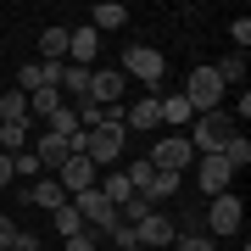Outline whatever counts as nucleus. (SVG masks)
Wrapping results in <instances>:
<instances>
[{
    "instance_id": "32",
    "label": "nucleus",
    "mask_w": 251,
    "mask_h": 251,
    "mask_svg": "<svg viewBox=\"0 0 251 251\" xmlns=\"http://www.w3.org/2000/svg\"><path fill=\"white\" fill-rule=\"evenodd\" d=\"M17 218H6V212H0V251H11V246H17Z\"/></svg>"
},
{
    "instance_id": "25",
    "label": "nucleus",
    "mask_w": 251,
    "mask_h": 251,
    "mask_svg": "<svg viewBox=\"0 0 251 251\" xmlns=\"http://www.w3.org/2000/svg\"><path fill=\"white\" fill-rule=\"evenodd\" d=\"M179 184H184V173H151L140 196H145V201H151V196H179Z\"/></svg>"
},
{
    "instance_id": "28",
    "label": "nucleus",
    "mask_w": 251,
    "mask_h": 251,
    "mask_svg": "<svg viewBox=\"0 0 251 251\" xmlns=\"http://www.w3.org/2000/svg\"><path fill=\"white\" fill-rule=\"evenodd\" d=\"M45 134H62V140H67V134H78V117H73V106H62V112L50 117V123H45Z\"/></svg>"
},
{
    "instance_id": "31",
    "label": "nucleus",
    "mask_w": 251,
    "mask_h": 251,
    "mask_svg": "<svg viewBox=\"0 0 251 251\" xmlns=\"http://www.w3.org/2000/svg\"><path fill=\"white\" fill-rule=\"evenodd\" d=\"M173 251H218V246L206 240V234H179V240H173Z\"/></svg>"
},
{
    "instance_id": "9",
    "label": "nucleus",
    "mask_w": 251,
    "mask_h": 251,
    "mask_svg": "<svg viewBox=\"0 0 251 251\" xmlns=\"http://www.w3.org/2000/svg\"><path fill=\"white\" fill-rule=\"evenodd\" d=\"M196 184H201V196H224V190L234 184V168L218 151L212 156H196Z\"/></svg>"
},
{
    "instance_id": "12",
    "label": "nucleus",
    "mask_w": 251,
    "mask_h": 251,
    "mask_svg": "<svg viewBox=\"0 0 251 251\" xmlns=\"http://www.w3.org/2000/svg\"><path fill=\"white\" fill-rule=\"evenodd\" d=\"M28 151H34V156H39V173H56V168H62V162L73 156V151H67V140H62V134H39L34 145H28Z\"/></svg>"
},
{
    "instance_id": "18",
    "label": "nucleus",
    "mask_w": 251,
    "mask_h": 251,
    "mask_svg": "<svg viewBox=\"0 0 251 251\" xmlns=\"http://www.w3.org/2000/svg\"><path fill=\"white\" fill-rule=\"evenodd\" d=\"M50 224H56V234H62V240H73V234H84V229H90V224L78 218V206H73V201L56 206V212H50Z\"/></svg>"
},
{
    "instance_id": "19",
    "label": "nucleus",
    "mask_w": 251,
    "mask_h": 251,
    "mask_svg": "<svg viewBox=\"0 0 251 251\" xmlns=\"http://www.w3.org/2000/svg\"><path fill=\"white\" fill-rule=\"evenodd\" d=\"M56 90H67L73 100H90V67H62V84H56Z\"/></svg>"
},
{
    "instance_id": "3",
    "label": "nucleus",
    "mask_w": 251,
    "mask_h": 251,
    "mask_svg": "<svg viewBox=\"0 0 251 251\" xmlns=\"http://www.w3.org/2000/svg\"><path fill=\"white\" fill-rule=\"evenodd\" d=\"M117 73H123V78H140V84H162L168 62H162V50H156V45H128Z\"/></svg>"
},
{
    "instance_id": "30",
    "label": "nucleus",
    "mask_w": 251,
    "mask_h": 251,
    "mask_svg": "<svg viewBox=\"0 0 251 251\" xmlns=\"http://www.w3.org/2000/svg\"><path fill=\"white\" fill-rule=\"evenodd\" d=\"M11 168H17V179H39V156H34V151H17Z\"/></svg>"
},
{
    "instance_id": "10",
    "label": "nucleus",
    "mask_w": 251,
    "mask_h": 251,
    "mask_svg": "<svg viewBox=\"0 0 251 251\" xmlns=\"http://www.w3.org/2000/svg\"><path fill=\"white\" fill-rule=\"evenodd\" d=\"M123 73L117 67H90V100L95 106H117V100H123Z\"/></svg>"
},
{
    "instance_id": "11",
    "label": "nucleus",
    "mask_w": 251,
    "mask_h": 251,
    "mask_svg": "<svg viewBox=\"0 0 251 251\" xmlns=\"http://www.w3.org/2000/svg\"><path fill=\"white\" fill-rule=\"evenodd\" d=\"M67 56H73V67H90L95 56H100V34H95L90 23H84V28H67Z\"/></svg>"
},
{
    "instance_id": "20",
    "label": "nucleus",
    "mask_w": 251,
    "mask_h": 251,
    "mask_svg": "<svg viewBox=\"0 0 251 251\" xmlns=\"http://www.w3.org/2000/svg\"><path fill=\"white\" fill-rule=\"evenodd\" d=\"M95 190L106 196L112 206H123L128 196H134V184H128V173H106V179H95Z\"/></svg>"
},
{
    "instance_id": "15",
    "label": "nucleus",
    "mask_w": 251,
    "mask_h": 251,
    "mask_svg": "<svg viewBox=\"0 0 251 251\" xmlns=\"http://www.w3.org/2000/svg\"><path fill=\"white\" fill-rule=\"evenodd\" d=\"M123 23H128V6H117V0H100V6L90 11V28H95V34H117Z\"/></svg>"
},
{
    "instance_id": "4",
    "label": "nucleus",
    "mask_w": 251,
    "mask_h": 251,
    "mask_svg": "<svg viewBox=\"0 0 251 251\" xmlns=\"http://www.w3.org/2000/svg\"><path fill=\"white\" fill-rule=\"evenodd\" d=\"M67 201L78 206V218H84L95 234H112V229H117V206L100 196V190H78V196H67Z\"/></svg>"
},
{
    "instance_id": "6",
    "label": "nucleus",
    "mask_w": 251,
    "mask_h": 251,
    "mask_svg": "<svg viewBox=\"0 0 251 251\" xmlns=\"http://www.w3.org/2000/svg\"><path fill=\"white\" fill-rule=\"evenodd\" d=\"M240 224H246V206H240V196H234V190L212 196V206H206V229L224 240V234H240Z\"/></svg>"
},
{
    "instance_id": "21",
    "label": "nucleus",
    "mask_w": 251,
    "mask_h": 251,
    "mask_svg": "<svg viewBox=\"0 0 251 251\" xmlns=\"http://www.w3.org/2000/svg\"><path fill=\"white\" fill-rule=\"evenodd\" d=\"M212 73H218V84H246V50H234V56H224V62H212Z\"/></svg>"
},
{
    "instance_id": "34",
    "label": "nucleus",
    "mask_w": 251,
    "mask_h": 251,
    "mask_svg": "<svg viewBox=\"0 0 251 251\" xmlns=\"http://www.w3.org/2000/svg\"><path fill=\"white\" fill-rule=\"evenodd\" d=\"M234 45H240V50L251 45V23H246V17H234Z\"/></svg>"
},
{
    "instance_id": "14",
    "label": "nucleus",
    "mask_w": 251,
    "mask_h": 251,
    "mask_svg": "<svg viewBox=\"0 0 251 251\" xmlns=\"http://www.w3.org/2000/svg\"><path fill=\"white\" fill-rule=\"evenodd\" d=\"M23 201H28V206H45V212H56V206H62L67 196H62V184H56L50 173H45V179H34V184L23 190Z\"/></svg>"
},
{
    "instance_id": "26",
    "label": "nucleus",
    "mask_w": 251,
    "mask_h": 251,
    "mask_svg": "<svg viewBox=\"0 0 251 251\" xmlns=\"http://www.w3.org/2000/svg\"><path fill=\"white\" fill-rule=\"evenodd\" d=\"M0 145H6V156L28 151V123H0Z\"/></svg>"
},
{
    "instance_id": "35",
    "label": "nucleus",
    "mask_w": 251,
    "mask_h": 251,
    "mask_svg": "<svg viewBox=\"0 0 251 251\" xmlns=\"http://www.w3.org/2000/svg\"><path fill=\"white\" fill-rule=\"evenodd\" d=\"M11 251H39V234H28V229H23V234H17V246H11Z\"/></svg>"
},
{
    "instance_id": "29",
    "label": "nucleus",
    "mask_w": 251,
    "mask_h": 251,
    "mask_svg": "<svg viewBox=\"0 0 251 251\" xmlns=\"http://www.w3.org/2000/svg\"><path fill=\"white\" fill-rule=\"evenodd\" d=\"M100 240H106V234L84 229V234H73V240H62V251H100Z\"/></svg>"
},
{
    "instance_id": "33",
    "label": "nucleus",
    "mask_w": 251,
    "mask_h": 251,
    "mask_svg": "<svg viewBox=\"0 0 251 251\" xmlns=\"http://www.w3.org/2000/svg\"><path fill=\"white\" fill-rule=\"evenodd\" d=\"M11 179H17V168H11V156L0 151V190H11Z\"/></svg>"
},
{
    "instance_id": "5",
    "label": "nucleus",
    "mask_w": 251,
    "mask_h": 251,
    "mask_svg": "<svg viewBox=\"0 0 251 251\" xmlns=\"http://www.w3.org/2000/svg\"><path fill=\"white\" fill-rule=\"evenodd\" d=\"M145 162H151L156 173H184L190 162H196V151H190L184 134H162V140L151 145V156H145Z\"/></svg>"
},
{
    "instance_id": "24",
    "label": "nucleus",
    "mask_w": 251,
    "mask_h": 251,
    "mask_svg": "<svg viewBox=\"0 0 251 251\" xmlns=\"http://www.w3.org/2000/svg\"><path fill=\"white\" fill-rule=\"evenodd\" d=\"M67 56V28H45L39 34V62H62Z\"/></svg>"
},
{
    "instance_id": "1",
    "label": "nucleus",
    "mask_w": 251,
    "mask_h": 251,
    "mask_svg": "<svg viewBox=\"0 0 251 251\" xmlns=\"http://www.w3.org/2000/svg\"><path fill=\"white\" fill-rule=\"evenodd\" d=\"M179 95L190 100V112H218V106H224V84H218L212 62H196V67H190V78H184Z\"/></svg>"
},
{
    "instance_id": "2",
    "label": "nucleus",
    "mask_w": 251,
    "mask_h": 251,
    "mask_svg": "<svg viewBox=\"0 0 251 251\" xmlns=\"http://www.w3.org/2000/svg\"><path fill=\"white\" fill-rule=\"evenodd\" d=\"M196 123V134H190V151L196 156H212V151H224V140L234 134V117L218 106V112H201V117H190Z\"/></svg>"
},
{
    "instance_id": "16",
    "label": "nucleus",
    "mask_w": 251,
    "mask_h": 251,
    "mask_svg": "<svg viewBox=\"0 0 251 251\" xmlns=\"http://www.w3.org/2000/svg\"><path fill=\"white\" fill-rule=\"evenodd\" d=\"M156 112H162V123H168V128H184L190 117H196L184 95H156Z\"/></svg>"
},
{
    "instance_id": "22",
    "label": "nucleus",
    "mask_w": 251,
    "mask_h": 251,
    "mask_svg": "<svg viewBox=\"0 0 251 251\" xmlns=\"http://www.w3.org/2000/svg\"><path fill=\"white\" fill-rule=\"evenodd\" d=\"M56 112H62V90H34V95H28V117H45V123H50Z\"/></svg>"
},
{
    "instance_id": "17",
    "label": "nucleus",
    "mask_w": 251,
    "mask_h": 251,
    "mask_svg": "<svg viewBox=\"0 0 251 251\" xmlns=\"http://www.w3.org/2000/svg\"><path fill=\"white\" fill-rule=\"evenodd\" d=\"M0 123H28V95L11 84V90H0Z\"/></svg>"
},
{
    "instance_id": "7",
    "label": "nucleus",
    "mask_w": 251,
    "mask_h": 251,
    "mask_svg": "<svg viewBox=\"0 0 251 251\" xmlns=\"http://www.w3.org/2000/svg\"><path fill=\"white\" fill-rule=\"evenodd\" d=\"M50 179L62 184V196H78V190H95V179H100V168H95L90 156H67L62 168L50 173Z\"/></svg>"
},
{
    "instance_id": "23",
    "label": "nucleus",
    "mask_w": 251,
    "mask_h": 251,
    "mask_svg": "<svg viewBox=\"0 0 251 251\" xmlns=\"http://www.w3.org/2000/svg\"><path fill=\"white\" fill-rule=\"evenodd\" d=\"M218 156H224V162H229V168H234V173H240V168H246V162H251V140L240 134V128H234V134L224 140V151H218Z\"/></svg>"
},
{
    "instance_id": "13",
    "label": "nucleus",
    "mask_w": 251,
    "mask_h": 251,
    "mask_svg": "<svg viewBox=\"0 0 251 251\" xmlns=\"http://www.w3.org/2000/svg\"><path fill=\"white\" fill-rule=\"evenodd\" d=\"M123 128H134V134H151V128H162L156 95H145V100H134V106H123Z\"/></svg>"
},
{
    "instance_id": "36",
    "label": "nucleus",
    "mask_w": 251,
    "mask_h": 251,
    "mask_svg": "<svg viewBox=\"0 0 251 251\" xmlns=\"http://www.w3.org/2000/svg\"><path fill=\"white\" fill-rule=\"evenodd\" d=\"M100 251H106V246H100Z\"/></svg>"
},
{
    "instance_id": "27",
    "label": "nucleus",
    "mask_w": 251,
    "mask_h": 251,
    "mask_svg": "<svg viewBox=\"0 0 251 251\" xmlns=\"http://www.w3.org/2000/svg\"><path fill=\"white\" fill-rule=\"evenodd\" d=\"M73 117H78V128L90 134V128L106 123V106H95V100H78V106H73Z\"/></svg>"
},
{
    "instance_id": "8",
    "label": "nucleus",
    "mask_w": 251,
    "mask_h": 251,
    "mask_svg": "<svg viewBox=\"0 0 251 251\" xmlns=\"http://www.w3.org/2000/svg\"><path fill=\"white\" fill-rule=\"evenodd\" d=\"M134 240H140V251H156V246H173V240H179V224H173L168 212H145L140 224H134Z\"/></svg>"
}]
</instances>
